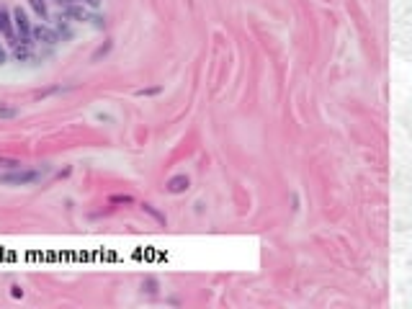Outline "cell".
I'll return each instance as SVG.
<instances>
[{
	"instance_id": "obj_1",
	"label": "cell",
	"mask_w": 412,
	"mask_h": 309,
	"mask_svg": "<svg viewBox=\"0 0 412 309\" xmlns=\"http://www.w3.org/2000/svg\"><path fill=\"white\" fill-rule=\"evenodd\" d=\"M44 170H13V173H3L0 175V183L3 186H31L36 180H42Z\"/></svg>"
},
{
	"instance_id": "obj_2",
	"label": "cell",
	"mask_w": 412,
	"mask_h": 309,
	"mask_svg": "<svg viewBox=\"0 0 412 309\" xmlns=\"http://www.w3.org/2000/svg\"><path fill=\"white\" fill-rule=\"evenodd\" d=\"M13 26H16V31H18V44L31 47V44H34V36H31V21H29V16H26V10H23V8H16V10H13Z\"/></svg>"
},
{
	"instance_id": "obj_3",
	"label": "cell",
	"mask_w": 412,
	"mask_h": 309,
	"mask_svg": "<svg viewBox=\"0 0 412 309\" xmlns=\"http://www.w3.org/2000/svg\"><path fill=\"white\" fill-rule=\"evenodd\" d=\"M188 188H191V178H188L186 173H178V175H173V178L165 183V191H167V193H186Z\"/></svg>"
},
{
	"instance_id": "obj_4",
	"label": "cell",
	"mask_w": 412,
	"mask_h": 309,
	"mask_svg": "<svg viewBox=\"0 0 412 309\" xmlns=\"http://www.w3.org/2000/svg\"><path fill=\"white\" fill-rule=\"evenodd\" d=\"M31 36H34V42H42V44H47V47H52V44L59 42L57 31L47 29V26H36V29H31Z\"/></svg>"
},
{
	"instance_id": "obj_5",
	"label": "cell",
	"mask_w": 412,
	"mask_h": 309,
	"mask_svg": "<svg viewBox=\"0 0 412 309\" xmlns=\"http://www.w3.org/2000/svg\"><path fill=\"white\" fill-rule=\"evenodd\" d=\"M62 18H67V21H88V10H85V5H75V3H70V5H64L62 8V13H59Z\"/></svg>"
},
{
	"instance_id": "obj_6",
	"label": "cell",
	"mask_w": 412,
	"mask_h": 309,
	"mask_svg": "<svg viewBox=\"0 0 412 309\" xmlns=\"http://www.w3.org/2000/svg\"><path fill=\"white\" fill-rule=\"evenodd\" d=\"M0 31L5 34V39H8L10 44H18V42H16V36H13V13L5 10V8L0 10Z\"/></svg>"
},
{
	"instance_id": "obj_7",
	"label": "cell",
	"mask_w": 412,
	"mask_h": 309,
	"mask_svg": "<svg viewBox=\"0 0 412 309\" xmlns=\"http://www.w3.org/2000/svg\"><path fill=\"white\" fill-rule=\"evenodd\" d=\"M54 31H57V36L62 39V42H70V39L75 36L72 29H70V23H67V18H62V16L57 18V29H54Z\"/></svg>"
},
{
	"instance_id": "obj_8",
	"label": "cell",
	"mask_w": 412,
	"mask_h": 309,
	"mask_svg": "<svg viewBox=\"0 0 412 309\" xmlns=\"http://www.w3.org/2000/svg\"><path fill=\"white\" fill-rule=\"evenodd\" d=\"M29 5L34 8V13H36V16L42 18V21H47V18H49V10H47V0H29Z\"/></svg>"
},
{
	"instance_id": "obj_9",
	"label": "cell",
	"mask_w": 412,
	"mask_h": 309,
	"mask_svg": "<svg viewBox=\"0 0 412 309\" xmlns=\"http://www.w3.org/2000/svg\"><path fill=\"white\" fill-rule=\"evenodd\" d=\"M142 211H145V214H150V216L154 219V222L165 227V222H167V219H165V214H162V211H157V209H154L152 204H142Z\"/></svg>"
},
{
	"instance_id": "obj_10",
	"label": "cell",
	"mask_w": 412,
	"mask_h": 309,
	"mask_svg": "<svg viewBox=\"0 0 412 309\" xmlns=\"http://www.w3.org/2000/svg\"><path fill=\"white\" fill-rule=\"evenodd\" d=\"M13 54H16L18 62H26V59L31 57V52H29V47H26V44H16V52H13Z\"/></svg>"
},
{
	"instance_id": "obj_11",
	"label": "cell",
	"mask_w": 412,
	"mask_h": 309,
	"mask_svg": "<svg viewBox=\"0 0 412 309\" xmlns=\"http://www.w3.org/2000/svg\"><path fill=\"white\" fill-rule=\"evenodd\" d=\"M142 289H145L147 294H157V278H145V281H142Z\"/></svg>"
},
{
	"instance_id": "obj_12",
	"label": "cell",
	"mask_w": 412,
	"mask_h": 309,
	"mask_svg": "<svg viewBox=\"0 0 412 309\" xmlns=\"http://www.w3.org/2000/svg\"><path fill=\"white\" fill-rule=\"evenodd\" d=\"M18 116V108H10V106H0V119H16Z\"/></svg>"
},
{
	"instance_id": "obj_13",
	"label": "cell",
	"mask_w": 412,
	"mask_h": 309,
	"mask_svg": "<svg viewBox=\"0 0 412 309\" xmlns=\"http://www.w3.org/2000/svg\"><path fill=\"white\" fill-rule=\"evenodd\" d=\"M108 204H134V199L129 196V193H119V196H111Z\"/></svg>"
},
{
	"instance_id": "obj_14",
	"label": "cell",
	"mask_w": 412,
	"mask_h": 309,
	"mask_svg": "<svg viewBox=\"0 0 412 309\" xmlns=\"http://www.w3.org/2000/svg\"><path fill=\"white\" fill-rule=\"evenodd\" d=\"M108 52H111V42H106V44H103L101 49H96V54H93V62H98L101 57H106Z\"/></svg>"
},
{
	"instance_id": "obj_15",
	"label": "cell",
	"mask_w": 412,
	"mask_h": 309,
	"mask_svg": "<svg viewBox=\"0 0 412 309\" xmlns=\"http://www.w3.org/2000/svg\"><path fill=\"white\" fill-rule=\"evenodd\" d=\"M88 21H93L96 29H103V26H106V18H103V16H90V13H88Z\"/></svg>"
},
{
	"instance_id": "obj_16",
	"label": "cell",
	"mask_w": 412,
	"mask_h": 309,
	"mask_svg": "<svg viewBox=\"0 0 412 309\" xmlns=\"http://www.w3.org/2000/svg\"><path fill=\"white\" fill-rule=\"evenodd\" d=\"M160 93V88H142V90H137V96L142 98V96H157Z\"/></svg>"
},
{
	"instance_id": "obj_17",
	"label": "cell",
	"mask_w": 412,
	"mask_h": 309,
	"mask_svg": "<svg viewBox=\"0 0 412 309\" xmlns=\"http://www.w3.org/2000/svg\"><path fill=\"white\" fill-rule=\"evenodd\" d=\"M0 167H21L18 160H5V157H0Z\"/></svg>"
},
{
	"instance_id": "obj_18",
	"label": "cell",
	"mask_w": 412,
	"mask_h": 309,
	"mask_svg": "<svg viewBox=\"0 0 412 309\" xmlns=\"http://www.w3.org/2000/svg\"><path fill=\"white\" fill-rule=\"evenodd\" d=\"M10 296H13V299H21V296H23V289L18 286V283H16V286H10Z\"/></svg>"
},
{
	"instance_id": "obj_19",
	"label": "cell",
	"mask_w": 412,
	"mask_h": 309,
	"mask_svg": "<svg viewBox=\"0 0 412 309\" xmlns=\"http://www.w3.org/2000/svg\"><path fill=\"white\" fill-rule=\"evenodd\" d=\"M83 5H88V8H98V5H101V0H83Z\"/></svg>"
},
{
	"instance_id": "obj_20",
	"label": "cell",
	"mask_w": 412,
	"mask_h": 309,
	"mask_svg": "<svg viewBox=\"0 0 412 309\" xmlns=\"http://www.w3.org/2000/svg\"><path fill=\"white\" fill-rule=\"evenodd\" d=\"M54 3H59V5L64 8V5H70V3H72V0H54Z\"/></svg>"
},
{
	"instance_id": "obj_21",
	"label": "cell",
	"mask_w": 412,
	"mask_h": 309,
	"mask_svg": "<svg viewBox=\"0 0 412 309\" xmlns=\"http://www.w3.org/2000/svg\"><path fill=\"white\" fill-rule=\"evenodd\" d=\"M3 62H5V52H3V49H0V64H3Z\"/></svg>"
},
{
	"instance_id": "obj_22",
	"label": "cell",
	"mask_w": 412,
	"mask_h": 309,
	"mask_svg": "<svg viewBox=\"0 0 412 309\" xmlns=\"http://www.w3.org/2000/svg\"><path fill=\"white\" fill-rule=\"evenodd\" d=\"M0 106H3V103H0Z\"/></svg>"
}]
</instances>
